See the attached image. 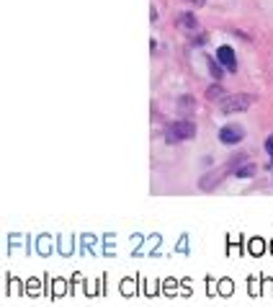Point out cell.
I'll return each instance as SVG.
<instances>
[{
	"mask_svg": "<svg viewBox=\"0 0 273 307\" xmlns=\"http://www.w3.org/2000/svg\"><path fill=\"white\" fill-rule=\"evenodd\" d=\"M178 114L180 116H191L193 114V98L191 96H180L178 98Z\"/></svg>",
	"mask_w": 273,
	"mask_h": 307,
	"instance_id": "8992f818",
	"label": "cell"
},
{
	"mask_svg": "<svg viewBox=\"0 0 273 307\" xmlns=\"http://www.w3.org/2000/svg\"><path fill=\"white\" fill-rule=\"evenodd\" d=\"M234 176H237V178H252V176H255V166L245 160L240 168H234Z\"/></svg>",
	"mask_w": 273,
	"mask_h": 307,
	"instance_id": "ba28073f",
	"label": "cell"
},
{
	"mask_svg": "<svg viewBox=\"0 0 273 307\" xmlns=\"http://www.w3.org/2000/svg\"><path fill=\"white\" fill-rule=\"evenodd\" d=\"M188 3H193V6H204L206 0H188Z\"/></svg>",
	"mask_w": 273,
	"mask_h": 307,
	"instance_id": "8fae6325",
	"label": "cell"
},
{
	"mask_svg": "<svg viewBox=\"0 0 273 307\" xmlns=\"http://www.w3.org/2000/svg\"><path fill=\"white\" fill-rule=\"evenodd\" d=\"M165 142H180V139H193L196 137V124L191 119H180L165 129Z\"/></svg>",
	"mask_w": 273,
	"mask_h": 307,
	"instance_id": "6da1fadb",
	"label": "cell"
},
{
	"mask_svg": "<svg viewBox=\"0 0 273 307\" xmlns=\"http://www.w3.org/2000/svg\"><path fill=\"white\" fill-rule=\"evenodd\" d=\"M242 137H245L242 127H222L219 129V142H224V145H237Z\"/></svg>",
	"mask_w": 273,
	"mask_h": 307,
	"instance_id": "277c9868",
	"label": "cell"
},
{
	"mask_svg": "<svg viewBox=\"0 0 273 307\" xmlns=\"http://www.w3.org/2000/svg\"><path fill=\"white\" fill-rule=\"evenodd\" d=\"M229 93L222 88V85H209L206 88V101H224Z\"/></svg>",
	"mask_w": 273,
	"mask_h": 307,
	"instance_id": "5b68a950",
	"label": "cell"
},
{
	"mask_svg": "<svg viewBox=\"0 0 273 307\" xmlns=\"http://www.w3.org/2000/svg\"><path fill=\"white\" fill-rule=\"evenodd\" d=\"M265 150H268V155H270V160H273V134L265 139Z\"/></svg>",
	"mask_w": 273,
	"mask_h": 307,
	"instance_id": "30bf717a",
	"label": "cell"
},
{
	"mask_svg": "<svg viewBox=\"0 0 273 307\" xmlns=\"http://www.w3.org/2000/svg\"><path fill=\"white\" fill-rule=\"evenodd\" d=\"M250 106H252V96H247V93H234V96H227L224 101H219V111H222V114L247 111Z\"/></svg>",
	"mask_w": 273,
	"mask_h": 307,
	"instance_id": "7a4b0ae2",
	"label": "cell"
},
{
	"mask_svg": "<svg viewBox=\"0 0 273 307\" xmlns=\"http://www.w3.org/2000/svg\"><path fill=\"white\" fill-rule=\"evenodd\" d=\"M178 26H183V29H196V26H198V21H196V16H193V13H188V11H186V13H180V16H178Z\"/></svg>",
	"mask_w": 273,
	"mask_h": 307,
	"instance_id": "52a82bcc",
	"label": "cell"
},
{
	"mask_svg": "<svg viewBox=\"0 0 273 307\" xmlns=\"http://www.w3.org/2000/svg\"><path fill=\"white\" fill-rule=\"evenodd\" d=\"M209 67H211V75H214V78L219 80V78H222V67H219V65H216L214 60H209Z\"/></svg>",
	"mask_w": 273,
	"mask_h": 307,
	"instance_id": "9c48e42d",
	"label": "cell"
},
{
	"mask_svg": "<svg viewBox=\"0 0 273 307\" xmlns=\"http://www.w3.org/2000/svg\"><path fill=\"white\" fill-rule=\"evenodd\" d=\"M216 60H219V65L224 67V70H229V73H234L237 70V60H234V52H232V47H219L216 49Z\"/></svg>",
	"mask_w": 273,
	"mask_h": 307,
	"instance_id": "3957f363",
	"label": "cell"
}]
</instances>
